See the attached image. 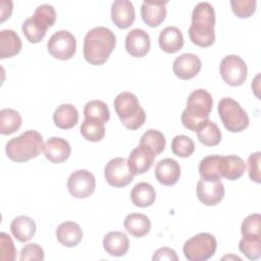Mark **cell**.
Instances as JSON below:
<instances>
[{
	"mask_svg": "<svg viewBox=\"0 0 261 261\" xmlns=\"http://www.w3.org/2000/svg\"><path fill=\"white\" fill-rule=\"evenodd\" d=\"M156 154L149 147L139 145L128 155L127 165L134 175L143 174L152 166Z\"/></svg>",
	"mask_w": 261,
	"mask_h": 261,
	"instance_id": "obj_13",
	"label": "cell"
},
{
	"mask_svg": "<svg viewBox=\"0 0 261 261\" xmlns=\"http://www.w3.org/2000/svg\"><path fill=\"white\" fill-rule=\"evenodd\" d=\"M53 121L59 128H72L79 121L77 109L71 104H61L53 113Z\"/></svg>",
	"mask_w": 261,
	"mask_h": 261,
	"instance_id": "obj_28",
	"label": "cell"
},
{
	"mask_svg": "<svg viewBox=\"0 0 261 261\" xmlns=\"http://www.w3.org/2000/svg\"><path fill=\"white\" fill-rule=\"evenodd\" d=\"M259 74H257L256 75V77H255V80H254V82L252 83V90L254 91V93H255V95L258 97V99H259V96H258V94H257V91H259Z\"/></svg>",
	"mask_w": 261,
	"mask_h": 261,
	"instance_id": "obj_44",
	"label": "cell"
},
{
	"mask_svg": "<svg viewBox=\"0 0 261 261\" xmlns=\"http://www.w3.org/2000/svg\"><path fill=\"white\" fill-rule=\"evenodd\" d=\"M215 12L209 2L198 3L192 12L189 37L199 47H210L215 41Z\"/></svg>",
	"mask_w": 261,
	"mask_h": 261,
	"instance_id": "obj_2",
	"label": "cell"
},
{
	"mask_svg": "<svg viewBox=\"0 0 261 261\" xmlns=\"http://www.w3.org/2000/svg\"><path fill=\"white\" fill-rule=\"evenodd\" d=\"M81 134L87 141L90 142H100L105 136V126L104 123L85 118L80 127Z\"/></svg>",
	"mask_w": 261,
	"mask_h": 261,
	"instance_id": "obj_34",
	"label": "cell"
},
{
	"mask_svg": "<svg viewBox=\"0 0 261 261\" xmlns=\"http://www.w3.org/2000/svg\"><path fill=\"white\" fill-rule=\"evenodd\" d=\"M202 62L193 53H184L176 57L172 63L173 73L180 80H190L196 76L201 70Z\"/></svg>",
	"mask_w": 261,
	"mask_h": 261,
	"instance_id": "obj_15",
	"label": "cell"
},
{
	"mask_svg": "<svg viewBox=\"0 0 261 261\" xmlns=\"http://www.w3.org/2000/svg\"><path fill=\"white\" fill-rule=\"evenodd\" d=\"M104 176L106 181L114 188H123L134 179V174L128 168L127 161L122 157L113 158L106 163Z\"/></svg>",
	"mask_w": 261,
	"mask_h": 261,
	"instance_id": "obj_12",
	"label": "cell"
},
{
	"mask_svg": "<svg viewBox=\"0 0 261 261\" xmlns=\"http://www.w3.org/2000/svg\"><path fill=\"white\" fill-rule=\"evenodd\" d=\"M155 189L149 182H139L133 188L130 192V200L137 207H149L155 202Z\"/></svg>",
	"mask_w": 261,
	"mask_h": 261,
	"instance_id": "obj_29",
	"label": "cell"
},
{
	"mask_svg": "<svg viewBox=\"0 0 261 261\" xmlns=\"http://www.w3.org/2000/svg\"><path fill=\"white\" fill-rule=\"evenodd\" d=\"M155 177L163 186L175 185L180 176V166L174 159L164 158L155 166Z\"/></svg>",
	"mask_w": 261,
	"mask_h": 261,
	"instance_id": "obj_19",
	"label": "cell"
},
{
	"mask_svg": "<svg viewBox=\"0 0 261 261\" xmlns=\"http://www.w3.org/2000/svg\"><path fill=\"white\" fill-rule=\"evenodd\" d=\"M167 1H147L141 6V16L146 24L151 28L158 27L166 16Z\"/></svg>",
	"mask_w": 261,
	"mask_h": 261,
	"instance_id": "obj_20",
	"label": "cell"
},
{
	"mask_svg": "<svg viewBox=\"0 0 261 261\" xmlns=\"http://www.w3.org/2000/svg\"><path fill=\"white\" fill-rule=\"evenodd\" d=\"M260 222H261V216L259 213H254L247 216L244 219L241 226V232L243 238L248 240L261 239Z\"/></svg>",
	"mask_w": 261,
	"mask_h": 261,
	"instance_id": "obj_37",
	"label": "cell"
},
{
	"mask_svg": "<svg viewBox=\"0 0 261 261\" xmlns=\"http://www.w3.org/2000/svg\"><path fill=\"white\" fill-rule=\"evenodd\" d=\"M158 43L164 52L169 54L176 53L184 46L182 33L176 27H166L160 32Z\"/></svg>",
	"mask_w": 261,
	"mask_h": 261,
	"instance_id": "obj_21",
	"label": "cell"
},
{
	"mask_svg": "<svg viewBox=\"0 0 261 261\" xmlns=\"http://www.w3.org/2000/svg\"><path fill=\"white\" fill-rule=\"evenodd\" d=\"M246 169L244 160L237 155L220 156L219 160V173L221 177L229 180L240 178Z\"/></svg>",
	"mask_w": 261,
	"mask_h": 261,
	"instance_id": "obj_23",
	"label": "cell"
},
{
	"mask_svg": "<svg viewBox=\"0 0 261 261\" xmlns=\"http://www.w3.org/2000/svg\"><path fill=\"white\" fill-rule=\"evenodd\" d=\"M136 18L134 5L128 0H116L111 5V19L118 29L129 28Z\"/></svg>",
	"mask_w": 261,
	"mask_h": 261,
	"instance_id": "obj_18",
	"label": "cell"
},
{
	"mask_svg": "<svg viewBox=\"0 0 261 261\" xmlns=\"http://www.w3.org/2000/svg\"><path fill=\"white\" fill-rule=\"evenodd\" d=\"M229 258H233V259L241 260V258H240V257H238V256H224L222 259H229Z\"/></svg>",
	"mask_w": 261,
	"mask_h": 261,
	"instance_id": "obj_45",
	"label": "cell"
},
{
	"mask_svg": "<svg viewBox=\"0 0 261 261\" xmlns=\"http://www.w3.org/2000/svg\"><path fill=\"white\" fill-rule=\"evenodd\" d=\"M125 230L134 238H143L151 229V221L147 215L142 213H130L123 221Z\"/></svg>",
	"mask_w": 261,
	"mask_h": 261,
	"instance_id": "obj_25",
	"label": "cell"
},
{
	"mask_svg": "<svg viewBox=\"0 0 261 261\" xmlns=\"http://www.w3.org/2000/svg\"><path fill=\"white\" fill-rule=\"evenodd\" d=\"M43 146L42 135L35 129H30L9 140L5 145V153L14 162H25L38 157L43 151Z\"/></svg>",
	"mask_w": 261,
	"mask_h": 261,
	"instance_id": "obj_4",
	"label": "cell"
},
{
	"mask_svg": "<svg viewBox=\"0 0 261 261\" xmlns=\"http://www.w3.org/2000/svg\"><path fill=\"white\" fill-rule=\"evenodd\" d=\"M45 258L44 250L36 243H31L25 245L20 252L19 260L20 261H28V260H35V261H42Z\"/></svg>",
	"mask_w": 261,
	"mask_h": 261,
	"instance_id": "obj_41",
	"label": "cell"
},
{
	"mask_svg": "<svg viewBox=\"0 0 261 261\" xmlns=\"http://www.w3.org/2000/svg\"><path fill=\"white\" fill-rule=\"evenodd\" d=\"M171 150L180 158L190 157L195 151L194 141L185 135H177L171 141Z\"/></svg>",
	"mask_w": 261,
	"mask_h": 261,
	"instance_id": "obj_36",
	"label": "cell"
},
{
	"mask_svg": "<svg viewBox=\"0 0 261 261\" xmlns=\"http://www.w3.org/2000/svg\"><path fill=\"white\" fill-rule=\"evenodd\" d=\"M219 160L220 155H209L200 161L199 173L202 179L207 181L221 179V175L219 173Z\"/></svg>",
	"mask_w": 261,
	"mask_h": 261,
	"instance_id": "obj_30",
	"label": "cell"
},
{
	"mask_svg": "<svg viewBox=\"0 0 261 261\" xmlns=\"http://www.w3.org/2000/svg\"><path fill=\"white\" fill-rule=\"evenodd\" d=\"M218 114L224 127L231 133H240L248 127L249 116L239 102L225 97L218 103Z\"/></svg>",
	"mask_w": 261,
	"mask_h": 261,
	"instance_id": "obj_7",
	"label": "cell"
},
{
	"mask_svg": "<svg viewBox=\"0 0 261 261\" xmlns=\"http://www.w3.org/2000/svg\"><path fill=\"white\" fill-rule=\"evenodd\" d=\"M55 20V8L50 4H41L36 8L34 15L23 21L22 33L30 43H39L46 36L47 30L54 24Z\"/></svg>",
	"mask_w": 261,
	"mask_h": 261,
	"instance_id": "obj_6",
	"label": "cell"
},
{
	"mask_svg": "<svg viewBox=\"0 0 261 261\" xmlns=\"http://www.w3.org/2000/svg\"><path fill=\"white\" fill-rule=\"evenodd\" d=\"M240 251L249 259L257 260L261 256V239H242L239 243Z\"/></svg>",
	"mask_w": 261,
	"mask_h": 261,
	"instance_id": "obj_38",
	"label": "cell"
},
{
	"mask_svg": "<svg viewBox=\"0 0 261 261\" xmlns=\"http://www.w3.org/2000/svg\"><path fill=\"white\" fill-rule=\"evenodd\" d=\"M256 0H231L230 6L233 13L240 18L250 17L256 10Z\"/></svg>",
	"mask_w": 261,
	"mask_h": 261,
	"instance_id": "obj_39",
	"label": "cell"
},
{
	"mask_svg": "<svg viewBox=\"0 0 261 261\" xmlns=\"http://www.w3.org/2000/svg\"><path fill=\"white\" fill-rule=\"evenodd\" d=\"M212 106L213 99L209 92L204 89L193 91L189 95L187 107L180 116L182 125L192 132H198L209 119Z\"/></svg>",
	"mask_w": 261,
	"mask_h": 261,
	"instance_id": "obj_3",
	"label": "cell"
},
{
	"mask_svg": "<svg viewBox=\"0 0 261 261\" xmlns=\"http://www.w3.org/2000/svg\"><path fill=\"white\" fill-rule=\"evenodd\" d=\"M114 109L122 124L132 130L140 128L146 120V112L140 106L137 96L130 92L119 93L113 102Z\"/></svg>",
	"mask_w": 261,
	"mask_h": 261,
	"instance_id": "obj_5",
	"label": "cell"
},
{
	"mask_svg": "<svg viewBox=\"0 0 261 261\" xmlns=\"http://www.w3.org/2000/svg\"><path fill=\"white\" fill-rule=\"evenodd\" d=\"M10 230L17 241L25 243L35 236L36 223L31 217L19 215L11 221Z\"/></svg>",
	"mask_w": 261,
	"mask_h": 261,
	"instance_id": "obj_27",
	"label": "cell"
},
{
	"mask_svg": "<svg viewBox=\"0 0 261 261\" xmlns=\"http://www.w3.org/2000/svg\"><path fill=\"white\" fill-rule=\"evenodd\" d=\"M140 144L149 147L151 150H153V152L156 155H158L164 150L166 145V140L164 135L161 132L151 128V129H148L141 137Z\"/></svg>",
	"mask_w": 261,
	"mask_h": 261,
	"instance_id": "obj_35",
	"label": "cell"
},
{
	"mask_svg": "<svg viewBox=\"0 0 261 261\" xmlns=\"http://www.w3.org/2000/svg\"><path fill=\"white\" fill-rule=\"evenodd\" d=\"M43 152L50 162L62 163L69 157L71 148L66 140L59 137H52L44 143Z\"/></svg>",
	"mask_w": 261,
	"mask_h": 261,
	"instance_id": "obj_17",
	"label": "cell"
},
{
	"mask_svg": "<svg viewBox=\"0 0 261 261\" xmlns=\"http://www.w3.org/2000/svg\"><path fill=\"white\" fill-rule=\"evenodd\" d=\"M260 161H261V153L255 152L252 153L248 158V173L252 181L257 184L261 182L260 177Z\"/></svg>",
	"mask_w": 261,
	"mask_h": 261,
	"instance_id": "obj_42",
	"label": "cell"
},
{
	"mask_svg": "<svg viewBox=\"0 0 261 261\" xmlns=\"http://www.w3.org/2000/svg\"><path fill=\"white\" fill-rule=\"evenodd\" d=\"M197 137L200 143L203 145L213 147L220 143L221 132L216 123L208 119L206 123L197 132Z\"/></svg>",
	"mask_w": 261,
	"mask_h": 261,
	"instance_id": "obj_33",
	"label": "cell"
},
{
	"mask_svg": "<svg viewBox=\"0 0 261 261\" xmlns=\"http://www.w3.org/2000/svg\"><path fill=\"white\" fill-rule=\"evenodd\" d=\"M153 261H161V260H168V261H177L178 257L176 255V252L168 247H162L159 248L152 257Z\"/></svg>",
	"mask_w": 261,
	"mask_h": 261,
	"instance_id": "obj_43",
	"label": "cell"
},
{
	"mask_svg": "<svg viewBox=\"0 0 261 261\" xmlns=\"http://www.w3.org/2000/svg\"><path fill=\"white\" fill-rule=\"evenodd\" d=\"M56 238L62 246L73 248L82 241L83 230L76 222L64 221L56 228Z\"/></svg>",
	"mask_w": 261,
	"mask_h": 261,
	"instance_id": "obj_22",
	"label": "cell"
},
{
	"mask_svg": "<svg viewBox=\"0 0 261 261\" xmlns=\"http://www.w3.org/2000/svg\"><path fill=\"white\" fill-rule=\"evenodd\" d=\"M22 47L19 36L12 30L0 32V58H10L17 55Z\"/></svg>",
	"mask_w": 261,
	"mask_h": 261,
	"instance_id": "obj_26",
	"label": "cell"
},
{
	"mask_svg": "<svg viewBox=\"0 0 261 261\" xmlns=\"http://www.w3.org/2000/svg\"><path fill=\"white\" fill-rule=\"evenodd\" d=\"M0 259L2 261H13L16 257V250L9 234L0 233Z\"/></svg>",
	"mask_w": 261,
	"mask_h": 261,
	"instance_id": "obj_40",
	"label": "cell"
},
{
	"mask_svg": "<svg viewBox=\"0 0 261 261\" xmlns=\"http://www.w3.org/2000/svg\"><path fill=\"white\" fill-rule=\"evenodd\" d=\"M197 196L204 205L215 206L224 197V186L221 180L207 181L201 178L197 182Z\"/></svg>",
	"mask_w": 261,
	"mask_h": 261,
	"instance_id": "obj_14",
	"label": "cell"
},
{
	"mask_svg": "<svg viewBox=\"0 0 261 261\" xmlns=\"http://www.w3.org/2000/svg\"><path fill=\"white\" fill-rule=\"evenodd\" d=\"M116 45L114 33L106 27H96L90 30L84 39V57L92 65L105 63Z\"/></svg>",
	"mask_w": 261,
	"mask_h": 261,
	"instance_id": "obj_1",
	"label": "cell"
},
{
	"mask_svg": "<svg viewBox=\"0 0 261 261\" xmlns=\"http://www.w3.org/2000/svg\"><path fill=\"white\" fill-rule=\"evenodd\" d=\"M95 188V176L87 169L74 170L67 178V190L74 198L86 199L94 193Z\"/></svg>",
	"mask_w": 261,
	"mask_h": 261,
	"instance_id": "obj_11",
	"label": "cell"
},
{
	"mask_svg": "<svg viewBox=\"0 0 261 261\" xmlns=\"http://www.w3.org/2000/svg\"><path fill=\"white\" fill-rule=\"evenodd\" d=\"M103 248L111 256L120 257L126 254L129 248V241L121 231H110L103 239Z\"/></svg>",
	"mask_w": 261,
	"mask_h": 261,
	"instance_id": "obj_24",
	"label": "cell"
},
{
	"mask_svg": "<svg viewBox=\"0 0 261 261\" xmlns=\"http://www.w3.org/2000/svg\"><path fill=\"white\" fill-rule=\"evenodd\" d=\"M151 47L150 36L142 29H134L125 37V50L133 57H143Z\"/></svg>",
	"mask_w": 261,
	"mask_h": 261,
	"instance_id": "obj_16",
	"label": "cell"
},
{
	"mask_svg": "<svg viewBox=\"0 0 261 261\" xmlns=\"http://www.w3.org/2000/svg\"><path fill=\"white\" fill-rule=\"evenodd\" d=\"M22 119L20 114L11 108H4L0 111V133L11 135L19 129Z\"/></svg>",
	"mask_w": 261,
	"mask_h": 261,
	"instance_id": "obj_31",
	"label": "cell"
},
{
	"mask_svg": "<svg viewBox=\"0 0 261 261\" xmlns=\"http://www.w3.org/2000/svg\"><path fill=\"white\" fill-rule=\"evenodd\" d=\"M219 72L222 80L231 87H238L244 84L247 79V65L246 62L238 55L230 54L220 62Z\"/></svg>",
	"mask_w": 261,
	"mask_h": 261,
	"instance_id": "obj_9",
	"label": "cell"
},
{
	"mask_svg": "<svg viewBox=\"0 0 261 261\" xmlns=\"http://www.w3.org/2000/svg\"><path fill=\"white\" fill-rule=\"evenodd\" d=\"M48 52L56 59L68 60L75 54L76 40L68 31H57L47 43Z\"/></svg>",
	"mask_w": 261,
	"mask_h": 261,
	"instance_id": "obj_10",
	"label": "cell"
},
{
	"mask_svg": "<svg viewBox=\"0 0 261 261\" xmlns=\"http://www.w3.org/2000/svg\"><path fill=\"white\" fill-rule=\"evenodd\" d=\"M85 118L106 123L110 118V111L105 102L101 100L89 101L84 108Z\"/></svg>",
	"mask_w": 261,
	"mask_h": 261,
	"instance_id": "obj_32",
	"label": "cell"
},
{
	"mask_svg": "<svg viewBox=\"0 0 261 261\" xmlns=\"http://www.w3.org/2000/svg\"><path fill=\"white\" fill-rule=\"evenodd\" d=\"M217 242L213 234L200 232L185 242L182 251L189 261H206L216 252Z\"/></svg>",
	"mask_w": 261,
	"mask_h": 261,
	"instance_id": "obj_8",
	"label": "cell"
}]
</instances>
